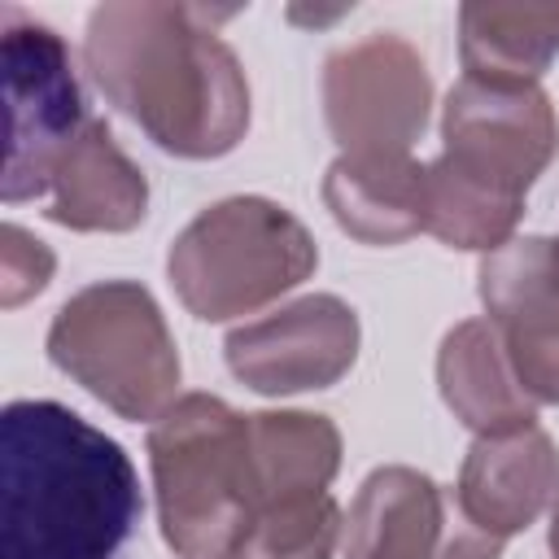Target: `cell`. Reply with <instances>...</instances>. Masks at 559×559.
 Returning a JSON list of instances; mask_svg holds the SVG:
<instances>
[{
	"label": "cell",
	"instance_id": "obj_21",
	"mask_svg": "<svg viewBox=\"0 0 559 559\" xmlns=\"http://www.w3.org/2000/svg\"><path fill=\"white\" fill-rule=\"evenodd\" d=\"M520 389L542 406H559V336L550 341H502Z\"/></svg>",
	"mask_w": 559,
	"mask_h": 559
},
{
	"label": "cell",
	"instance_id": "obj_13",
	"mask_svg": "<svg viewBox=\"0 0 559 559\" xmlns=\"http://www.w3.org/2000/svg\"><path fill=\"white\" fill-rule=\"evenodd\" d=\"M437 389L454 419L476 437H498L537 424V402L520 389L502 332L489 319H463L441 336Z\"/></svg>",
	"mask_w": 559,
	"mask_h": 559
},
{
	"label": "cell",
	"instance_id": "obj_5",
	"mask_svg": "<svg viewBox=\"0 0 559 559\" xmlns=\"http://www.w3.org/2000/svg\"><path fill=\"white\" fill-rule=\"evenodd\" d=\"M48 358L131 424H153L179 402L175 336L153 293L135 280L79 288L48 328Z\"/></svg>",
	"mask_w": 559,
	"mask_h": 559
},
{
	"label": "cell",
	"instance_id": "obj_23",
	"mask_svg": "<svg viewBox=\"0 0 559 559\" xmlns=\"http://www.w3.org/2000/svg\"><path fill=\"white\" fill-rule=\"evenodd\" d=\"M227 559H240V555H227Z\"/></svg>",
	"mask_w": 559,
	"mask_h": 559
},
{
	"label": "cell",
	"instance_id": "obj_22",
	"mask_svg": "<svg viewBox=\"0 0 559 559\" xmlns=\"http://www.w3.org/2000/svg\"><path fill=\"white\" fill-rule=\"evenodd\" d=\"M550 555L559 559V498H555V507H550Z\"/></svg>",
	"mask_w": 559,
	"mask_h": 559
},
{
	"label": "cell",
	"instance_id": "obj_12",
	"mask_svg": "<svg viewBox=\"0 0 559 559\" xmlns=\"http://www.w3.org/2000/svg\"><path fill=\"white\" fill-rule=\"evenodd\" d=\"M44 214L70 231H131L144 223L148 179L118 148L114 131L100 118L83 127V135L52 170Z\"/></svg>",
	"mask_w": 559,
	"mask_h": 559
},
{
	"label": "cell",
	"instance_id": "obj_11",
	"mask_svg": "<svg viewBox=\"0 0 559 559\" xmlns=\"http://www.w3.org/2000/svg\"><path fill=\"white\" fill-rule=\"evenodd\" d=\"M454 498L476 528L502 542L528 528L559 498V450L550 432L528 424L515 432L476 437L459 467Z\"/></svg>",
	"mask_w": 559,
	"mask_h": 559
},
{
	"label": "cell",
	"instance_id": "obj_19",
	"mask_svg": "<svg viewBox=\"0 0 559 559\" xmlns=\"http://www.w3.org/2000/svg\"><path fill=\"white\" fill-rule=\"evenodd\" d=\"M341 511L332 493H306V498H284L258 511L245 546L236 550L240 559H332L341 542Z\"/></svg>",
	"mask_w": 559,
	"mask_h": 559
},
{
	"label": "cell",
	"instance_id": "obj_16",
	"mask_svg": "<svg viewBox=\"0 0 559 559\" xmlns=\"http://www.w3.org/2000/svg\"><path fill=\"white\" fill-rule=\"evenodd\" d=\"M476 288L502 341L559 336V236H511L480 258Z\"/></svg>",
	"mask_w": 559,
	"mask_h": 559
},
{
	"label": "cell",
	"instance_id": "obj_6",
	"mask_svg": "<svg viewBox=\"0 0 559 559\" xmlns=\"http://www.w3.org/2000/svg\"><path fill=\"white\" fill-rule=\"evenodd\" d=\"M0 74H4V175L9 205L48 192L52 170L92 122L66 39L22 9L0 13Z\"/></svg>",
	"mask_w": 559,
	"mask_h": 559
},
{
	"label": "cell",
	"instance_id": "obj_3",
	"mask_svg": "<svg viewBox=\"0 0 559 559\" xmlns=\"http://www.w3.org/2000/svg\"><path fill=\"white\" fill-rule=\"evenodd\" d=\"M157 524L179 559H227L245 546L258 493L249 415L214 393H183L148 428Z\"/></svg>",
	"mask_w": 559,
	"mask_h": 559
},
{
	"label": "cell",
	"instance_id": "obj_14",
	"mask_svg": "<svg viewBox=\"0 0 559 559\" xmlns=\"http://www.w3.org/2000/svg\"><path fill=\"white\" fill-rule=\"evenodd\" d=\"M323 205L362 245H402L424 231V166L415 157H336L323 175Z\"/></svg>",
	"mask_w": 559,
	"mask_h": 559
},
{
	"label": "cell",
	"instance_id": "obj_18",
	"mask_svg": "<svg viewBox=\"0 0 559 559\" xmlns=\"http://www.w3.org/2000/svg\"><path fill=\"white\" fill-rule=\"evenodd\" d=\"M520 214H524L520 197L467 179L441 157L424 166V231L437 236L441 245L467 253H493L498 245L511 240Z\"/></svg>",
	"mask_w": 559,
	"mask_h": 559
},
{
	"label": "cell",
	"instance_id": "obj_9",
	"mask_svg": "<svg viewBox=\"0 0 559 559\" xmlns=\"http://www.w3.org/2000/svg\"><path fill=\"white\" fill-rule=\"evenodd\" d=\"M345 559H498L502 537L476 528L454 489L432 476L389 463L376 467L345 515L341 528Z\"/></svg>",
	"mask_w": 559,
	"mask_h": 559
},
{
	"label": "cell",
	"instance_id": "obj_1",
	"mask_svg": "<svg viewBox=\"0 0 559 559\" xmlns=\"http://www.w3.org/2000/svg\"><path fill=\"white\" fill-rule=\"evenodd\" d=\"M236 9L114 0L92 9L83 61L100 96L122 109L157 148L210 162L249 131V79L218 39Z\"/></svg>",
	"mask_w": 559,
	"mask_h": 559
},
{
	"label": "cell",
	"instance_id": "obj_2",
	"mask_svg": "<svg viewBox=\"0 0 559 559\" xmlns=\"http://www.w3.org/2000/svg\"><path fill=\"white\" fill-rule=\"evenodd\" d=\"M127 450L61 402L0 415V559H114L140 520Z\"/></svg>",
	"mask_w": 559,
	"mask_h": 559
},
{
	"label": "cell",
	"instance_id": "obj_8",
	"mask_svg": "<svg viewBox=\"0 0 559 559\" xmlns=\"http://www.w3.org/2000/svg\"><path fill=\"white\" fill-rule=\"evenodd\" d=\"M441 162L507 197L533 188L559 148V114L537 83L459 79L441 109Z\"/></svg>",
	"mask_w": 559,
	"mask_h": 559
},
{
	"label": "cell",
	"instance_id": "obj_4",
	"mask_svg": "<svg viewBox=\"0 0 559 559\" xmlns=\"http://www.w3.org/2000/svg\"><path fill=\"white\" fill-rule=\"evenodd\" d=\"M319 266L314 236L266 197H223L205 205L166 253V280L188 314L205 323L245 319L293 293Z\"/></svg>",
	"mask_w": 559,
	"mask_h": 559
},
{
	"label": "cell",
	"instance_id": "obj_10",
	"mask_svg": "<svg viewBox=\"0 0 559 559\" xmlns=\"http://www.w3.org/2000/svg\"><path fill=\"white\" fill-rule=\"evenodd\" d=\"M223 354L231 376L253 393L288 397L328 389L358 358V314L336 293H310L231 328Z\"/></svg>",
	"mask_w": 559,
	"mask_h": 559
},
{
	"label": "cell",
	"instance_id": "obj_7",
	"mask_svg": "<svg viewBox=\"0 0 559 559\" xmlns=\"http://www.w3.org/2000/svg\"><path fill=\"white\" fill-rule=\"evenodd\" d=\"M432 109V79L415 44L371 31L323 61V118L345 157H411Z\"/></svg>",
	"mask_w": 559,
	"mask_h": 559
},
{
	"label": "cell",
	"instance_id": "obj_15",
	"mask_svg": "<svg viewBox=\"0 0 559 559\" xmlns=\"http://www.w3.org/2000/svg\"><path fill=\"white\" fill-rule=\"evenodd\" d=\"M459 57L467 79L537 83L559 57V4L472 0L459 9Z\"/></svg>",
	"mask_w": 559,
	"mask_h": 559
},
{
	"label": "cell",
	"instance_id": "obj_20",
	"mask_svg": "<svg viewBox=\"0 0 559 559\" xmlns=\"http://www.w3.org/2000/svg\"><path fill=\"white\" fill-rule=\"evenodd\" d=\"M52 266H57V258L35 231H26L17 223L0 227V306L4 310H17L22 301L39 297L52 280Z\"/></svg>",
	"mask_w": 559,
	"mask_h": 559
},
{
	"label": "cell",
	"instance_id": "obj_17",
	"mask_svg": "<svg viewBox=\"0 0 559 559\" xmlns=\"http://www.w3.org/2000/svg\"><path fill=\"white\" fill-rule=\"evenodd\" d=\"M249 463L258 511L284 498L328 493L341 472V428L314 411H258L249 415Z\"/></svg>",
	"mask_w": 559,
	"mask_h": 559
}]
</instances>
